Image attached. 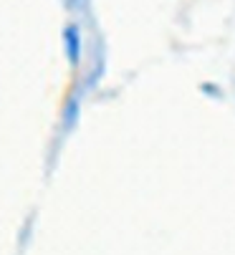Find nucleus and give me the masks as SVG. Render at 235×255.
<instances>
[{"label": "nucleus", "instance_id": "f257e3e1", "mask_svg": "<svg viewBox=\"0 0 235 255\" xmlns=\"http://www.w3.org/2000/svg\"><path fill=\"white\" fill-rule=\"evenodd\" d=\"M63 53H66V61L73 68L81 63L84 38H81V28H78V23H66L63 25Z\"/></svg>", "mask_w": 235, "mask_h": 255}]
</instances>
